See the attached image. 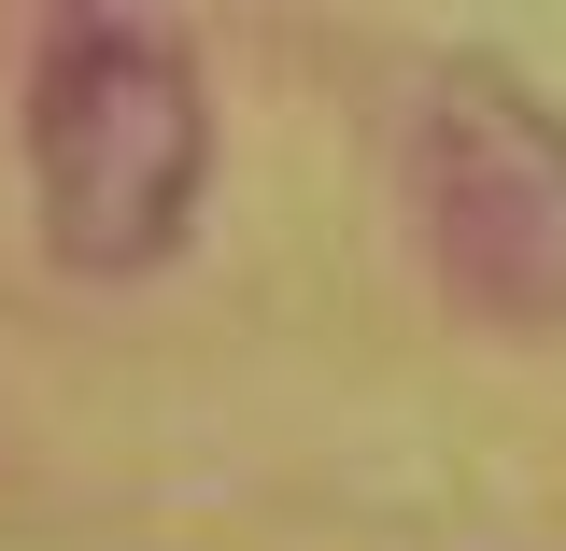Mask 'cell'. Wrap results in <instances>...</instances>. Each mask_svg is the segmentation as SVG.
Instances as JSON below:
<instances>
[{
  "mask_svg": "<svg viewBox=\"0 0 566 551\" xmlns=\"http://www.w3.org/2000/svg\"><path fill=\"white\" fill-rule=\"evenodd\" d=\"M199 57L156 14H57L29 57V184H43V241L71 269H142L185 241L199 212Z\"/></svg>",
  "mask_w": 566,
  "mask_h": 551,
  "instance_id": "1",
  "label": "cell"
},
{
  "mask_svg": "<svg viewBox=\"0 0 566 551\" xmlns=\"http://www.w3.org/2000/svg\"><path fill=\"white\" fill-rule=\"evenodd\" d=\"M411 199L424 255L495 326L566 311V114H538L510 71H439L411 114Z\"/></svg>",
  "mask_w": 566,
  "mask_h": 551,
  "instance_id": "2",
  "label": "cell"
}]
</instances>
